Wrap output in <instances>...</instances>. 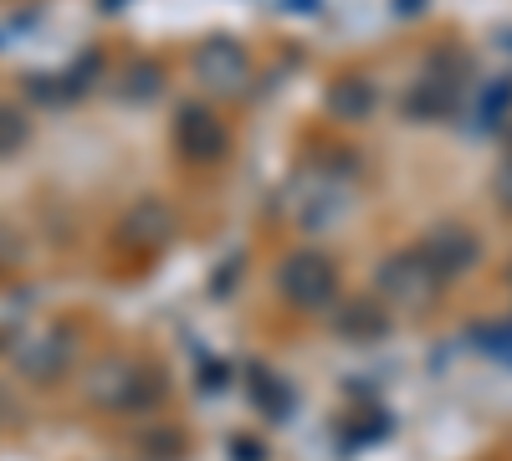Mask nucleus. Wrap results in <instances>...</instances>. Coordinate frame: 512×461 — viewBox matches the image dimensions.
<instances>
[{
    "label": "nucleus",
    "mask_w": 512,
    "mask_h": 461,
    "mask_svg": "<svg viewBox=\"0 0 512 461\" xmlns=\"http://www.w3.org/2000/svg\"><path fill=\"white\" fill-rule=\"evenodd\" d=\"M374 292H379V303L384 313H405V318H420V313H431L441 303V272L425 262V251L420 246H405V251H390L379 267H374Z\"/></svg>",
    "instance_id": "1"
},
{
    "label": "nucleus",
    "mask_w": 512,
    "mask_h": 461,
    "mask_svg": "<svg viewBox=\"0 0 512 461\" xmlns=\"http://www.w3.org/2000/svg\"><path fill=\"white\" fill-rule=\"evenodd\" d=\"M88 400L98 410L128 415V410H144L164 395V369L159 364H134V359H103L88 369Z\"/></svg>",
    "instance_id": "2"
},
{
    "label": "nucleus",
    "mask_w": 512,
    "mask_h": 461,
    "mask_svg": "<svg viewBox=\"0 0 512 461\" xmlns=\"http://www.w3.org/2000/svg\"><path fill=\"white\" fill-rule=\"evenodd\" d=\"M277 292H282V303L297 308V313H323L338 298V267L323 257V251L297 246V251H287V257L277 262Z\"/></svg>",
    "instance_id": "3"
},
{
    "label": "nucleus",
    "mask_w": 512,
    "mask_h": 461,
    "mask_svg": "<svg viewBox=\"0 0 512 461\" xmlns=\"http://www.w3.org/2000/svg\"><path fill=\"white\" fill-rule=\"evenodd\" d=\"M190 72L205 93L216 98H241L251 88V57L236 36H205L195 57H190Z\"/></svg>",
    "instance_id": "4"
},
{
    "label": "nucleus",
    "mask_w": 512,
    "mask_h": 461,
    "mask_svg": "<svg viewBox=\"0 0 512 461\" xmlns=\"http://www.w3.org/2000/svg\"><path fill=\"white\" fill-rule=\"evenodd\" d=\"M77 359V328H41L31 339L16 344V369L26 374L31 385H52L72 369Z\"/></svg>",
    "instance_id": "5"
},
{
    "label": "nucleus",
    "mask_w": 512,
    "mask_h": 461,
    "mask_svg": "<svg viewBox=\"0 0 512 461\" xmlns=\"http://www.w3.org/2000/svg\"><path fill=\"white\" fill-rule=\"evenodd\" d=\"M175 144L190 164H221L231 154V134H226V123L216 118V108H205V103H185L175 108Z\"/></svg>",
    "instance_id": "6"
},
{
    "label": "nucleus",
    "mask_w": 512,
    "mask_h": 461,
    "mask_svg": "<svg viewBox=\"0 0 512 461\" xmlns=\"http://www.w3.org/2000/svg\"><path fill=\"white\" fill-rule=\"evenodd\" d=\"M175 231H180V221H175V211H169L164 200H139L134 211H128L123 221H118V251H128V257H154V251H164L169 241H175Z\"/></svg>",
    "instance_id": "7"
},
{
    "label": "nucleus",
    "mask_w": 512,
    "mask_h": 461,
    "mask_svg": "<svg viewBox=\"0 0 512 461\" xmlns=\"http://www.w3.org/2000/svg\"><path fill=\"white\" fill-rule=\"evenodd\" d=\"M420 251H425V262L441 272V282H456V277H466V272L482 262V241L466 231V226H456V221L431 226V231H425V241H420Z\"/></svg>",
    "instance_id": "8"
},
{
    "label": "nucleus",
    "mask_w": 512,
    "mask_h": 461,
    "mask_svg": "<svg viewBox=\"0 0 512 461\" xmlns=\"http://www.w3.org/2000/svg\"><path fill=\"white\" fill-rule=\"evenodd\" d=\"M344 211H349V185L338 180V175H328V170H313L308 175V190H303V200H297L292 216H297V226H303L308 236H318Z\"/></svg>",
    "instance_id": "9"
},
{
    "label": "nucleus",
    "mask_w": 512,
    "mask_h": 461,
    "mask_svg": "<svg viewBox=\"0 0 512 461\" xmlns=\"http://www.w3.org/2000/svg\"><path fill=\"white\" fill-rule=\"evenodd\" d=\"M461 103V82L446 77L441 67H431L415 88L405 93V113L410 118H451V108Z\"/></svg>",
    "instance_id": "10"
},
{
    "label": "nucleus",
    "mask_w": 512,
    "mask_h": 461,
    "mask_svg": "<svg viewBox=\"0 0 512 461\" xmlns=\"http://www.w3.org/2000/svg\"><path fill=\"white\" fill-rule=\"evenodd\" d=\"M323 108H328L333 118H344V123H364V118L379 108V93H374L369 77H338V82H328Z\"/></svg>",
    "instance_id": "11"
},
{
    "label": "nucleus",
    "mask_w": 512,
    "mask_h": 461,
    "mask_svg": "<svg viewBox=\"0 0 512 461\" xmlns=\"http://www.w3.org/2000/svg\"><path fill=\"white\" fill-rule=\"evenodd\" d=\"M333 328H338V339L374 344V339L390 333V313L374 308V303H344V308H338V318H333Z\"/></svg>",
    "instance_id": "12"
},
{
    "label": "nucleus",
    "mask_w": 512,
    "mask_h": 461,
    "mask_svg": "<svg viewBox=\"0 0 512 461\" xmlns=\"http://www.w3.org/2000/svg\"><path fill=\"white\" fill-rule=\"evenodd\" d=\"M26 139H31V123H26V113H21L16 103H0V159L21 154V149H26Z\"/></svg>",
    "instance_id": "13"
},
{
    "label": "nucleus",
    "mask_w": 512,
    "mask_h": 461,
    "mask_svg": "<svg viewBox=\"0 0 512 461\" xmlns=\"http://www.w3.org/2000/svg\"><path fill=\"white\" fill-rule=\"evenodd\" d=\"M251 390H256V405H262L267 415H272V421H282V415L292 410V400H287V390L272 380V374L267 369H251Z\"/></svg>",
    "instance_id": "14"
},
{
    "label": "nucleus",
    "mask_w": 512,
    "mask_h": 461,
    "mask_svg": "<svg viewBox=\"0 0 512 461\" xmlns=\"http://www.w3.org/2000/svg\"><path fill=\"white\" fill-rule=\"evenodd\" d=\"M507 108H512V82H492V88L482 93V103H477V123L482 129H497V123L507 118Z\"/></svg>",
    "instance_id": "15"
},
{
    "label": "nucleus",
    "mask_w": 512,
    "mask_h": 461,
    "mask_svg": "<svg viewBox=\"0 0 512 461\" xmlns=\"http://www.w3.org/2000/svg\"><path fill=\"white\" fill-rule=\"evenodd\" d=\"M123 93H128V98H159V93H164V72H159V67H139L134 77H128Z\"/></svg>",
    "instance_id": "16"
},
{
    "label": "nucleus",
    "mask_w": 512,
    "mask_h": 461,
    "mask_svg": "<svg viewBox=\"0 0 512 461\" xmlns=\"http://www.w3.org/2000/svg\"><path fill=\"white\" fill-rule=\"evenodd\" d=\"M477 344H482L492 359L512 364V323H507V328H482V333H477Z\"/></svg>",
    "instance_id": "17"
},
{
    "label": "nucleus",
    "mask_w": 512,
    "mask_h": 461,
    "mask_svg": "<svg viewBox=\"0 0 512 461\" xmlns=\"http://www.w3.org/2000/svg\"><path fill=\"white\" fill-rule=\"evenodd\" d=\"M149 451L169 461V456H180V451H185V441H180V431H154V436H149Z\"/></svg>",
    "instance_id": "18"
},
{
    "label": "nucleus",
    "mask_w": 512,
    "mask_h": 461,
    "mask_svg": "<svg viewBox=\"0 0 512 461\" xmlns=\"http://www.w3.org/2000/svg\"><path fill=\"white\" fill-rule=\"evenodd\" d=\"M497 200H502L507 211H512V164H507V170L497 175Z\"/></svg>",
    "instance_id": "19"
},
{
    "label": "nucleus",
    "mask_w": 512,
    "mask_h": 461,
    "mask_svg": "<svg viewBox=\"0 0 512 461\" xmlns=\"http://www.w3.org/2000/svg\"><path fill=\"white\" fill-rule=\"evenodd\" d=\"M497 41H502V47H507V52H512V31H502V36H497Z\"/></svg>",
    "instance_id": "20"
},
{
    "label": "nucleus",
    "mask_w": 512,
    "mask_h": 461,
    "mask_svg": "<svg viewBox=\"0 0 512 461\" xmlns=\"http://www.w3.org/2000/svg\"><path fill=\"white\" fill-rule=\"evenodd\" d=\"M507 154H512V123H507Z\"/></svg>",
    "instance_id": "21"
}]
</instances>
